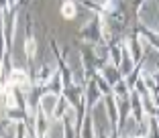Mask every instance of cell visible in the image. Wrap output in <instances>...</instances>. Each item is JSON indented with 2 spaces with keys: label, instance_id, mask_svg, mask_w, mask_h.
Listing matches in <instances>:
<instances>
[{
  "label": "cell",
  "instance_id": "cell-1",
  "mask_svg": "<svg viewBox=\"0 0 159 138\" xmlns=\"http://www.w3.org/2000/svg\"><path fill=\"white\" fill-rule=\"evenodd\" d=\"M61 14H63V16H67V19H71V16L75 14V6L71 4V2H66V4L61 6Z\"/></svg>",
  "mask_w": 159,
  "mask_h": 138
},
{
  "label": "cell",
  "instance_id": "cell-2",
  "mask_svg": "<svg viewBox=\"0 0 159 138\" xmlns=\"http://www.w3.org/2000/svg\"><path fill=\"white\" fill-rule=\"evenodd\" d=\"M27 55L29 57L35 55V41H33V39H29V41H27Z\"/></svg>",
  "mask_w": 159,
  "mask_h": 138
}]
</instances>
